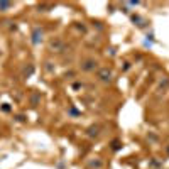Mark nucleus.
<instances>
[{
    "mask_svg": "<svg viewBox=\"0 0 169 169\" xmlns=\"http://www.w3.org/2000/svg\"><path fill=\"white\" fill-rule=\"evenodd\" d=\"M98 80L103 81V83H108L110 80H112V71L108 70V68H101V70L98 71Z\"/></svg>",
    "mask_w": 169,
    "mask_h": 169,
    "instance_id": "nucleus-1",
    "label": "nucleus"
},
{
    "mask_svg": "<svg viewBox=\"0 0 169 169\" xmlns=\"http://www.w3.org/2000/svg\"><path fill=\"white\" fill-rule=\"evenodd\" d=\"M97 64H98V63H97L95 59H86V61L81 63V70L83 71H93L95 68H97Z\"/></svg>",
    "mask_w": 169,
    "mask_h": 169,
    "instance_id": "nucleus-2",
    "label": "nucleus"
},
{
    "mask_svg": "<svg viewBox=\"0 0 169 169\" xmlns=\"http://www.w3.org/2000/svg\"><path fill=\"white\" fill-rule=\"evenodd\" d=\"M41 39H42V30L39 27H36V29L32 30V44H39Z\"/></svg>",
    "mask_w": 169,
    "mask_h": 169,
    "instance_id": "nucleus-3",
    "label": "nucleus"
},
{
    "mask_svg": "<svg viewBox=\"0 0 169 169\" xmlns=\"http://www.w3.org/2000/svg\"><path fill=\"white\" fill-rule=\"evenodd\" d=\"M51 49H54V51H58V52H61V51L64 49V44H63V41H59V39L51 41Z\"/></svg>",
    "mask_w": 169,
    "mask_h": 169,
    "instance_id": "nucleus-4",
    "label": "nucleus"
},
{
    "mask_svg": "<svg viewBox=\"0 0 169 169\" xmlns=\"http://www.w3.org/2000/svg\"><path fill=\"white\" fill-rule=\"evenodd\" d=\"M98 130H100V127H97V125H95V127H90L88 129V135L90 137H97V135L100 134Z\"/></svg>",
    "mask_w": 169,
    "mask_h": 169,
    "instance_id": "nucleus-5",
    "label": "nucleus"
},
{
    "mask_svg": "<svg viewBox=\"0 0 169 169\" xmlns=\"http://www.w3.org/2000/svg\"><path fill=\"white\" fill-rule=\"evenodd\" d=\"M12 7V2H0V12H5Z\"/></svg>",
    "mask_w": 169,
    "mask_h": 169,
    "instance_id": "nucleus-6",
    "label": "nucleus"
},
{
    "mask_svg": "<svg viewBox=\"0 0 169 169\" xmlns=\"http://www.w3.org/2000/svg\"><path fill=\"white\" fill-rule=\"evenodd\" d=\"M132 20H134V22H137V26H139V27H144V26H146V20H142L139 15H132Z\"/></svg>",
    "mask_w": 169,
    "mask_h": 169,
    "instance_id": "nucleus-7",
    "label": "nucleus"
},
{
    "mask_svg": "<svg viewBox=\"0 0 169 169\" xmlns=\"http://www.w3.org/2000/svg\"><path fill=\"white\" fill-rule=\"evenodd\" d=\"M120 147H122V142H120L119 139H115L113 142H112V149H113V150H119Z\"/></svg>",
    "mask_w": 169,
    "mask_h": 169,
    "instance_id": "nucleus-8",
    "label": "nucleus"
},
{
    "mask_svg": "<svg viewBox=\"0 0 169 169\" xmlns=\"http://www.w3.org/2000/svg\"><path fill=\"white\" fill-rule=\"evenodd\" d=\"M88 166H90V168H97V169H98V168H101V161H91Z\"/></svg>",
    "mask_w": 169,
    "mask_h": 169,
    "instance_id": "nucleus-9",
    "label": "nucleus"
},
{
    "mask_svg": "<svg viewBox=\"0 0 169 169\" xmlns=\"http://www.w3.org/2000/svg\"><path fill=\"white\" fill-rule=\"evenodd\" d=\"M32 73H34V66H29V68L24 70V76H30Z\"/></svg>",
    "mask_w": 169,
    "mask_h": 169,
    "instance_id": "nucleus-10",
    "label": "nucleus"
},
{
    "mask_svg": "<svg viewBox=\"0 0 169 169\" xmlns=\"http://www.w3.org/2000/svg\"><path fill=\"white\" fill-rule=\"evenodd\" d=\"M37 100H39V95H34V97H32V105H36Z\"/></svg>",
    "mask_w": 169,
    "mask_h": 169,
    "instance_id": "nucleus-11",
    "label": "nucleus"
},
{
    "mask_svg": "<svg viewBox=\"0 0 169 169\" xmlns=\"http://www.w3.org/2000/svg\"><path fill=\"white\" fill-rule=\"evenodd\" d=\"M168 152H169V147H168Z\"/></svg>",
    "mask_w": 169,
    "mask_h": 169,
    "instance_id": "nucleus-12",
    "label": "nucleus"
}]
</instances>
